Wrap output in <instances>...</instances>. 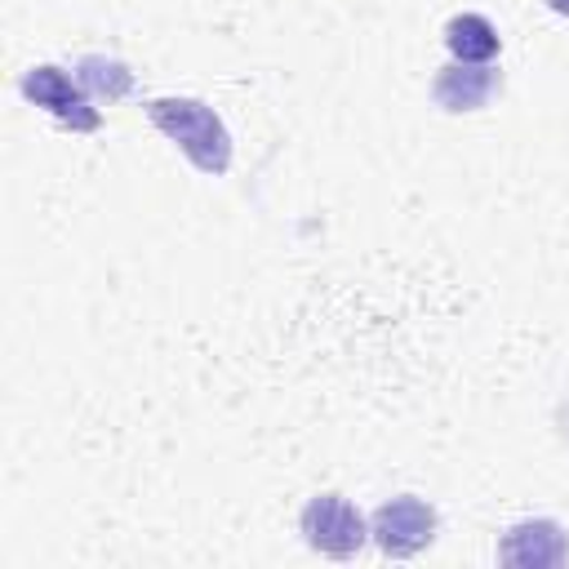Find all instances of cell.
I'll return each instance as SVG.
<instances>
[{"label": "cell", "instance_id": "3957f363", "mask_svg": "<svg viewBox=\"0 0 569 569\" xmlns=\"http://www.w3.org/2000/svg\"><path fill=\"white\" fill-rule=\"evenodd\" d=\"M436 525H440V516H436V507L427 498L400 493V498H391V502H382L373 511L369 538L378 542L382 556H418L422 547H431Z\"/></svg>", "mask_w": 569, "mask_h": 569}, {"label": "cell", "instance_id": "277c9868", "mask_svg": "<svg viewBox=\"0 0 569 569\" xmlns=\"http://www.w3.org/2000/svg\"><path fill=\"white\" fill-rule=\"evenodd\" d=\"M22 98L27 102H36V107H44L58 124H67V129H80V133H89V129H98V111L89 107V98H84V84L80 80H71L62 67H31L27 76H22Z\"/></svg>", "mask_w": 569, "mask_h": 569}, {"label": "cell", "instance_id": "5b68a950", "mask_svg": "<svg viewBox=\"0 0 569 569\" xmlns=\"http://www.w3.org/2000/svg\"><path fill=\"white\" fill-rule=\"evenodd\" d=\"M498 560L511 569H556L569 560V533L547 516L516 520L498 542Z\"/></svg>", "mask_w": 569, "mask_h": 569}, {"label": "cell", "instance_id": "6da1fadb", "mask_svg": "<svg viewBox=\"0 0 569 569\" xmlns=\"http://www.w3.org/2000/svg\"><path fill=\"white\" fill-rule=\"evenodd\" d=\"M147 120L209 178L231 169V133L222 116L200 98H151Z\"/></svg>", "mask_w": 569, "mask_h": 569}, {"label": "cell", "instance_id": "9c48e42d", "mask_svg": "<svg viewBox=\"0 0 569 569\" xmlns=\"http://www.w3.org/2000/svg\"><path fill=\"white\" fill-rule=\"evenodd\" d=\"M547 9L560 13V18H569V0H547Z\"/></svg>", "mask_w": 569, "mask_h": 569}, {"label": "cell", "instance_id": "52a82bcc", "mask_svg": "<svg viewBox=\"0 0 569 569\" xmlns=\"http://www.w3.org/2000/svg\"><path fill=\"white\" fill-rule=\"evenodd\" d=\"M498 27L485 13H453L445 22V49L453 53V62H493L498 53Z\"/></svg>", "mask_w": 569, "mask_h": 569}, {"label": "cell", "instance_id": "7a4b0ae2", "mask_svg": "<svg viewBox=\"0 0 569 569\" xmlns=\"http://www.w3.org/2000/svg\"><path fill=\"white\" fill-rule=\"evenodd\" d=\"M298 525H302L307 547L320 551V556H329V560H351L365 547V538H369V520L342 493H316L302 507Z\"/></svg>", "mask_w": 569, "mask_h": 569}, {"label": "cell", "instance_id": "8992f818", "mask_svg": "<svg viewBox=\"0 0 569 569\" xmlns=\"http://www.w3.org/2000/svg\"><path fill=\"white\" fill-rule=\"evenodd\" d=\"M502 89V76L493 62H449L431 80V98L445 111H480Z\"/></svg>", "mask_w": 569, "mask_h": 569}, {"label": "cell", "instance_id": "ba28073f", "mask_svg": "<svg viewBox=\"0 0 569 569\" xmlns=\"http://www.w3.org/2000/svg\"><path fill=\"white\" fill-rule=\"evenodd\" d=\"M76 80H80L89 93L107 98V102H116V98H124V93L133 89V71H129L124 62H116V58H102V53H84Z\"/></svg>", "mask_w": 569, "mask_h": 569}]
</instances>
